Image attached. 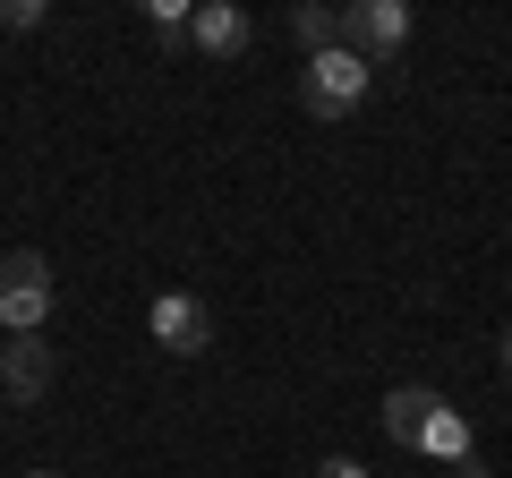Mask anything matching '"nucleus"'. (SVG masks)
Returning a JSON list of instances; mask_svg holds the SVG:
<instances>
[{"instance_id":"1","label":"nucleus","mask_w":512,"mask_h":478,"mask_svg":"<svg viewBox=\"0 0 512 478\" xmlns=\"http://www.w3.org/2000/svg\"><path fill=\"white\" fill-rule=\"evenodd\" d=\"M376 427H384V444H402V453H419V461H444V470L478 461L470 410H453L436 385H393V393H384V410H376Z\"/></svg>"},{"instance_id":"2","label":"nucleus","mask_w":512,"mask_h":478,"mask_svg":"<svg viewBox=\"0 0 512 478\" xmlns=\"http://www.w3.org/2000/svg\"><path fill=\"white\" fill-rule=\"evenodd\" d=\"M367 94H376V69H367L350 43H333V52H308V60H299V111H308V120H350Z\"/></svg>"},{"instance_id":"3","label":"nucleus","mask_w":512,"mask_h":478,"mask_svg":"<svg viewBox=\"0 0 512 478\" xmlns=\"http://www.w3.org/2000/svg\"><path fill=\"white\" fill-rule=\"evenodd\" d=\"M52 308H60V282H52V257L35 248H9L0 257V333H52Z\"/></svg>"},{"instance_id":"4","label":"nucleus","mask_w":512,"mask_h":478,"mask_svg":"<svg viewBox=\"0 0 512 478\" xmlns=\"http://www.w3.org/2000/svg\"><path fill=\"white\" fill-rule=\"evenodd\" d=\"M410 35H419V9H410V0H350L342 9V43L367 60V69H393Z\"/></svg>"},{"instance_id":"5","label":"nucleus","mask_w":512,"mask_h":478,"mask_svg":"<svg viewBox=\"0 0 512 478\" xmlns=\"http://www.w3.org/2000/svg\"><path fill=\"white\" fill-rule=\"evenodd\" d=\"M146 333L171 350V359H205V350H214V308H205L197 291H154Z\"/></svg>"},{"instance_id":"6","label":"nucleus","mask_w":512,"mask_h":478,"mask_svg":"<svg viewBox=\"0 0 512 478\" xmlns=\"http://www.w3.org/2000/svg\"><path fill=\"white\" fill-rule=\"evenodd\" d=\"M188 52L197 60H248L256 52V18L239 0H197V18H188Z\"/></svg>"},{"instance_id":"7","label":"nucleus","mask_w":512,"mask_h":478,"mask_svg":"<svg viewBox=\"0 0 512 478\" xmlns=\"http://www.w3.org/2000/svg\"><path fill=\"white\" fill-rule=\"evenodd\" d=\"M52 376H60V350L43 342V333H18V342H0V393L18 410H35L43 393H52Z\"/></svg>"},{"instance_id":"8","label":"nucleus","mask_w":512,"mask_h":478,"mask_svg":"<svg viewBox=\"0 0 512 478\" xmlns=\"http://www.w3.org/2000/svg\"><path fill=\"white\" fill-rule=\"evenodd\" d=\"M291 35L308 43V52H333V43H342V9H325V0H299V9H291Z\"/></svg>"},{"instance_id":"9","label":"nucleus","mask_w":512,"mask_h":478,"mask_svg":"<svg viewBox=\"0 0 512 478\" xmlns=\"http://www.w3.org/2000/svg\"><path fill=\"white\" fill-rule=\"evenodd\" d=\"M188 18H197L188 0H146V26H154V43H163V52H188Z\"/></svg>"},{"instance_id":"10","label":"nucleus","mask_w":512,"mask_h":478,"mask_svg":"<svg viewBox=\"0 0 512 478\" xmlns=\"http://www.w3.org/2000/svg\"><path fill=\"white\" fill-rule=\"evenodd\" d=\"M43 18H52L43 0H0V35H35Z\"/></svg>"},{"instance_id":"11","label":"nucleus","mask_w":512,"mask_h":478,"mask_svg":"<svg viewBox=\"0 0 512 478\" xmlns=\"http://www.w3.org/2000/svg\"><path fill=\"white\" fill-rule=\"evenodd\" d=\"M316 478H367V461H350V453H325V470Z\"/></svg>"},{"instance_id":"12","label":"nucleus","mask_w":512,"mask_h":478,"mask_svg":"<svg viewBox=\"0 0 512 478\" xmlns=\"http://www.w3.org/2000/svg\"><path fill=\"white\" fill-rule=\"evenodd\" d=\"M453 478H495V470H487V461H461V470H453Z\"/></svg>"},{"instance_id":"13","label":"nucleus","mask_w":512,"mask_h":478,"mask_svg":"<svg viewBox=\"0 0 512 478\" xmlns=\"http://www.w3.org/2000/svg\"><path fill=\"white\" fill-rule=\"evenodd\" d=\"M495 359H504V376H512V333H504V350H495Z\"/></svg>"},{"instance_id":"14","label":"nucleus","mask_w":512,"mask_h":478,"mask_svg":"<svg viewBox=\"0 0 512 478\" xmlns=\"http://www.w3.org/2000/svg\"><path fill=\"white\" fill-rule=\"evenodd\" d=\"M26 478H60V470H26Z\"/></svg>"}]
</instances>
